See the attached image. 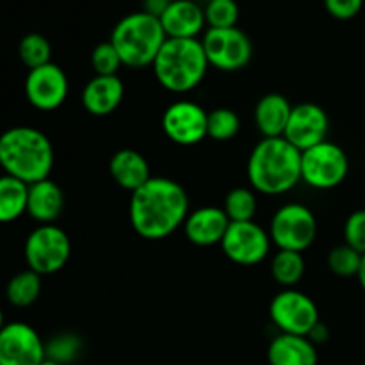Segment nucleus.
Listing matches in <instances>:
<instances>
[{
  "mask_svg": "<svg viewBox=\"0 0 365 365\" xmlns=\"http://www.w3.org/2000/svg\"><path fill=\"white\" fill-rule=\"evenodd\" d=\"M82 351H84V341L73 331H63V334L53 335L48 342H45L46 359L61 365L77 362Z\"/></svg>",
  "mask_w": 365,
  "mask_h": 365,
  "instance_id": "obj_26",
  "label": "nucleus"
},
{
  "mask_svg": "<svg viewBox=\"0 0 365 365\" xmlns=\"http://www.w3.org/2000/svg\"><path fill=\"white\" fill-rule=\"evenodd\" d=\"M125 86L118 75H95L82 91V106L93 116H109L120 107Z\"/></svg>",
  "mask_w": 365,
  "mask_h": 365,
  "instance_id": "obj_18",
  "label": "nucleus"
},
{
  "mask_svg": "<svg viewBox=\"0 0 365 365\" xmlns=\"http://www.w3.org/2000/svg\"><path fill=\"white\" fill-rule=\"evenodd\" d=\"M307 337H309L310 341L314 342V344H323V342H327L328 337H330V331H328L327 324H323L319 321V323H317L316 327H314V330L310 331V334L307 335Z\"/></svg>",
  "mask_w": 365,
  "mask_h": 365,
  "instance_id": "obj_36",
  "label": "nucleus"
},
{
  "mask_svg": "<svg viewBox=\"0 0 365 365\" xmlns=\"http://www.w3.org/2000/svg\"><path fill=\"white\" fill-rule=\"evenodd\" d=\"M203 11L209 29H230L237 25L239 6L235 0H210Z\"/></svg>",
  "mask_w": 365,
  "mask_h": 365,
  "instance_id": "obj_31",
  "label": "nucleus"
},
{
  "mask_svg": "<svg viewBox=\"0 0 365 365\" xmlns=\"http://www.w3.org/2000/svg\"><path fill=\"white\" fill-rule=\"evenodd\" d=\"M349 160L344 150L331 141H323L302 152V182L309 187L328 191L346 180Z\"/></svg>",
  "mask_w": 365,
  "mask_h": 365,
  "instance_id": "obj_8",
  "label": "nucleus"
},
{
  "mask_svg": "<svg viewBox=\"0 0 365 365\" xmlns=\"http://www.w3.org/2000/svg\"><path fill=\"white\" fill-rule=\"evenodd\" d=\"M91 66L96 75H118V70L123 66L120 53L110 41L100 43L91 53Z\"/></svg>",
  "mask_w": 365,
  "mask_h": 365,
  "instance_id": "obj_32",
  "label": "nucleus"
},
{
  "mask_svg": "<svg viewBox=\"0 0 365 365\" xmlns=\"http://www.w3.org/2000/svg\"><path fill=\"white\" fill-rule=\"evenodd\" d=\"M46 359L45 342L27 323H7L0 331V365H39Z\"/></svg>",
  "mask_w": 365,
  "mask_h": 365,
  "instance_id": "obj_13",
  "label": "nucleus"
},
{
  "mask_svg": "<svg viewBox=\"0 0 365 365\" xmlns=\"http://www.w3.org/2000/svg\"><path fill=\"white\" fill-rule=\"evenodd\" d=\"M173 0H145V13L160 18Z\"/></svg>",
  "mask_w": 365,
  "mask_h": 365,
  "instance_id": "obj_35",
  "label": "nucleus"
},
{
  "mask_svg": "<svg viewBox=\"0 0 365 365\" xmlns=\"http://www.w3.org/2000/svg\"><path fill=\"white\" fill-rule=\"evenodd\" d=\"M39 365H61V364L53 362V360H50V359H45V360H43V362L39 364Z\"/></svg>",
  "mask_w": 365,
  "mask_h": 365,
  "instance_id": "obj_39",
  "label": "nucleus"
},
{
  "mask_svg": "<svg viewBox=\"0 0 365 365\" xmlns=\"http://www.w3.org/2000/svg\"><path fill=\"white\" fill-rule=\"evenodd\" d=\"M189 198L178 182L152 177L132 192L128 203L130 225L138 235L148 241L168 237L184 225L189 216Z\"/></svg>",
  "mask_w": 365,
  "mask_h": 365,
  "instance_id": "obj_1",
  "label": "nucleus"
},
{
  "mask_svg": "<svg viewBox=\"0 0 365 365\" xmlns=\"http://www.w3.org/2000/svg\"><path fill=\"white\" fill-rule=\"evenodd\" d=\"M207 2H210V0H207Z\"/></svg>",
  "mask_w": 365,
  "mask_h": 365,
  "instance_id": "obj_40",
  "label": "nucleus"
},
{
  "mask_svg": "<svg viewBox=\"0 0 365 365\" xmlns=\"http://www.w3.org/2000/svg\"><path fill=\"white\" fill-rule=\"evenodd\" d=\"M18 56H20L21 63H24L29 70H34V68H39L43 66V64L50 63L52 46H50L48 39L43 34L31 32V34L21 38L20 45H18Z\"/></svg>",
  "mask_w": 365,
  "mask_h": 365,
  "instance_id": "obj_29",
  "label": "nucleus"
},
{
  "mask_svg": "<svg viewBox=\"0 0 365 365\" xmlns=\"http://www.w3.org/2000/svg\"><path fill=\"white\" fill-rule=\"evenodd\" d=\"M269 317L280 334L307 335L319 323V310L305 292L284 289L269 303Z\"/></svg>",
  "mask_w": 365,
  "mask_h": 365,
  "instance_id": "obj_9",
  "label": "nucleus"
},
{
  "mask_svg": "<svg viewBox=\"0 0 365 365\" xmlns=\"http://www.w3.org/2000/svg\"><path fill=\"white\" fill-rule=\"evenodd\" d=\"M41 294V274L27 269L14 274L6 287L7 302L16 309H27L34 305Z\"/></svg>",
  "mask_w": 365,
  "mask_h": 365,
  "instance_id": "obj_24",
  "label": "nucleus"
},
{
  "mask_svg": "<svg viewBox=\"0 0 365 365\" xmlns=\"http://www.w3.org/2000/svg\"><path fill=\"white\" fill-rule=\"evenodd\" d=\"M292 106L280 93H267L255 106V125L264 138H284Z\"/></svg>",
  "mask_w": 365,
  "mask_h": 365,
  "instance_id": "obj_22",
  "label": "nucleus"
},
{
  "mask_svg": "<svg viewBox=\"0 0 365 365\" xmlns=\"http://www.w3.org/2000/svg\"><path fill=\"white\" fill-rule=\"evenodd\" d=\"M6 319H4V312H2V309H0V331H2V328L6 327Z\"/></svg>",
  "mask_w": 365,
  "mask_h": 365,
  "instance_id": "obj_38",
  "label": "nucleus"
},
{
  "mask_svg": "<svg viewBox=\"0 0 365 365\" xmlns=\"http://www.w3.org/2000/svg\"><path fill=\"white\" fill-rule=\"evenodd\" d=\"M241 130V118L237 113L227 107H220L209 113V121H207V138L214 141H230Z\"/></svg>",
  "mask_w": 365,
  "mask_h": 365,
  "instance_id": "obj_28",
  "label": "nucleus"
},
{
  "mask_svg": "<svg viewBox=\"0 0 365 365\" xmlns=\"http://www.w3.org/2000/svg\"><path fill=\"white\" fill-rule=\"evenodd\" d=\"M166 39L159 18L145 11L121 18L110 34V43L128 68L152 66Z\"/></svg>",
  "mask_w": 365,
  "mask_h": 365,
  "instance_id": "obj_5",
  "label": "nucleus"
},
{
  "mask_svg": "<svg viewBox=\"0 0 365 365\" xmlns=\"http://www.w3.org/2000/svg\"><path fill=\"white\" fill-rule=\"evenodd\" d=\"M24 252L29 269L45 277L66 266L71 255V241L63 228L39 225L29 234Z\"/></svg>",
  "mask_w": 365,
  "mask_h": 365,
  "instance_id": "obj_7",
  "label": "nucleus"
},
{
  "mask_svg": "<svg viewBox=\"0 0 365 365\" xmlns=\"http://www.w3.org/2000/svg\"><path fill=\"white\" fill-rule=\"evenodd\" d=\"M29 185L11 175L0 177V223H13L27 212Z\"/></svg>",
  "mask_w": 365,
  "mask_h": 365,
  "instance_id": "obj_23",
  "label": "nucleus"
},
{
  "mask_svg": "<svg viewBox=\"0 0 365 365\" xmlns=\"http://www.w3.org/2000/svg\"><path fill=\"white\" fill-rule=\"evenodd\" d=\"M209 66L221 71L242 70L253 57V43L241 29H207L202 39Z\"/></svg>",
  "mask_w": 365,
  "mask_h": 365,
  "instance_id": "obj_10",
  "label": "nucleus"
},
{
  "mask_svg": "<svg viewBox=\"0 0 365 365\" xmlns=\"http://www.w3.org/2000/svg\"><path fill=\"white\" fill-rule=\"evenodd\" d=\"M330 130V118L317 103L303 102L292 107L284 138L299 152L327 141Z\"/></svg>",
  "mask_w": 365,
  "mask_h": 365,
  "instance_id": "obj_15",
  "label": "nucleus"
},
{
  "mask_svg": "<svg viewBox=\"0 0 365 365\" xmlns=\"http://www.w3.org/2000/svg\"><path fill=\"white\" fill-rule=\"evenodd\" d=\"M356 278H359L360 285H362V289L365 291V253L362 255V264H360V271L356 274Z\"/></svg>",
  "mask_w": 365,
  "mask_h": 365,
  "instance_id": "obj_37",
  "label": "nucleus"
},
{
  "mask_svg": "<svg viewBox=\"0 0 365 365\" xmlns=\"http://www.w3.org/2000/svg\"><path fill=\"white\" fill-rule=\"evenodd\" d=\"M159 20L170 39H198L207 25L205 11L192 0H173Z\"/></svg>",
  "mask_w": 365,
  "mask_h": 365,
  "instance_id": "obj_17",
  "label": "nucleus"
},
{
  "mask_svg": "<svg viewBox=\"0 0 365 365\" xmlns=\"http://www.w3.org/2000/svg\"><path fill=\"white\" fill-rule=\"evenodd\" d=\"M52 141L34 127H11L0 135V166L27 185L48 178L53 168Z\"/></svg>",
  "mask_w": 365,
  "mask_h": 365,
  "instance_id": "obj_3",
  "label": "nucleus"
},
{
  "mask_svg": "<svg viewBox=\"0 0 365 365\" xmlns=\"http://www.w3.org/2000/svg\"><path fill=\"white\" fill-rule=\"evenodd\" d=\"M209 113L189 100L173 102L163 114V130L170 141L180 146H192L207 138Z\"/></svg>",
  "mask_w": 365,
  "mask_h": 365,
  "instance_id": "obj_12",
  "label": "nucleus"
},
{
  "mask_svg": "<svg viewBox=\"0 0 365 365\" xmlns=\"http://www.w3.org/2000/svg\"><path fill=\"white\" fill-rule=\"evenodd\" d=\"M221 248L227 259L239 266H257L267 259L271 248L269 232L255 221L230 223Z\"/></svg>",
  "mask_w": 365,
  "mask_h": 365,
  "instance_id": "obj_11",
  "label": "nucleus"
},
{
  "mask_svg": "<svg viewBox=\"0 0 365 365\" xmlns=\"http://www.w3.org/2000/svg\"><path fill=\"white\" fill-rule=\"evenodd\" d=\"M316 235V216L302 203H285L271 217L269 237L278 250L303 253L314 245Z\"/></svg>",
  "mask_w": 365,
  "mask_h": 365,
  "instance_id": "obj_6",
  "label": "nucleus"
},
{
  "mask_svg": "<svg viewBox=\"0 0 365 365\" xmlns=\"http://www.w3.org/2000/svg\"><path fill=\"white\" fill-rule=\"evenodd\" d=\"M271 274L284 289H292L305 274V259L298 252L278 250L271 260Z\"/></svg>",
  "mask_w": 365,
  "mask_h": 365,
  "instance_id": "obj_25",
  "label": "nucleus"
},
{
  "mask_svg": "<svg viewBox=\"0 0 365 365\" xmlns=\"http://www.w3.org/2000/svg\"><path fill=\"white\" fill-rule=\"evenodd\" d=\"M360 264H362V253H359L348 245L335 246L328 253V267L337 277H356L360 271Z\"/></svg>",
  "mask_w": 365,
  "mask_h": 365,
  "instance_id": "obj_30",
  "label": "nucleus"
},
{
  "mask_svg": "<svg viewBox=\"0 0 365 365\" xmlns=\"http://www.w3.org/2000/svg\"><path fill=\"white\" fill-rule=\"evenodd\" d=\"M344 241L359 253H365V209L355 210L346 220Z\"/></svg>",
  "mask_w": 365,
  "mask_h": 365,
  "instance_id": "obj_33",
  "label": "nucleus"
},
{
  "mask_svg": "<svg viewBox=\"0 0 365 365\" xmlns=\"http://www.w3.org/2000/svg\"><path fill=\"white\" fill-rule=\"evenodd\" d=\"M68 77L57 64L48 63L29 70L25 78V96L29 103L38 110H56L64 103L68 96Z\"/></svg>",
  "mask_w": 365,
  "mask_h": 365,
  "instance_id": "obj_14",
  "label": "nucleus"
},
{
  "mask_svg": "<svg viewBox=\"0 0 365 365\" xmlns=\"http://www.w3.org/2000/svg\"><path fill=\"white\" fill-rule=\"evenodd\" d=\"M109 173L113 180L125 191H138L152 178L150 164L139 152L130 148L118 150L109 163Z\"/></svg>",
  "mask_w": 365,
  "mask_h": 365,
  "instance_id": "obj_21",
  "label": "nucleus"
},
{
  "mask_svg": "<svg viewBox=\"0 0 365 365\" xmlns=\"http://www.w3.org/2000/svg\"><path fill=\"white\" fill-rule=\"evenodd\" d=\"M223 210L230 223L239 221H253L257 214V195L253 189L235 187L227 192L223 202Z\"/></svg>",
  "mask_w": 365,
  "mask_h": 365,
  "instance_id": "obj_27",
  "label": "nucleus"
},
{
  "mask_svg": "<svg viewBox=\"0 0 365 365\" xmlns=\"http://www.w3.org/2000/svg\"><path fill=\"white\" fill-rule=\"evenodd\" d=\"M269 365H317L316 344L303 335L280 334L267 348Z\"/></svg>",
  "mask_w": 365,
  "mask_h": 365,
  "instance_id": "obj_20",
  "label": "nucleus"
},
{
  "mask_svg": "<svg viewBox=\"0 0 365 365\" xmlns=\"http://www.w3.org/2000/svg\"><path fill=\"white\" fill-rule=\"evenodd\" d=\"M328 14L335 20H351L362 11L364 0H323Z\"/></svg>",
  "mask_w": 365,
  "mask_h": 365,
  "instance_id": "obj_34",
  "label": "nucleus"
},
{
  "mask_svg": "<svg viewBox=\"0 0 365 365\" xmlns=\"http://www.w3.org/2000/svg\"><path fill=\"white\" fill-rule=\"evenodd\" d=\"M246 175L253 191L285 195L302 182V152L285 138H264L250 153Z\"/></svg>",
  "mask_w": 365,
  "mask_h": 365,
  "instance_id": "obj_2",
  "label": "nucleus"
},
{
  "mask_svg": "<svg viewBox=\"0 0 365 365\" xmlns=\"http://www.w3.org/2000/svg\"><path fill=\"white\" fill-rule=\"evenodd\" d=\"M64 209L63 189L50 178L29 185L27 214L39 225H52Z\"/></svg>",
  "mask_w": 365,
  "mask_h": 365,
  "instance_id": "obj_19",
  "label": "nucleus"
},
{
  "mask_svg": "<svg viewBox=\"0 0 365 365\" xmlns=\"http://www.w3.org/2000/svg\"><path fill=\"white\" fill-rule=\"evenodd\" d=\"M230 227V220L225 214L223 207H200L191 210L184 221L185 237L191 245L202 246H216L221 245L225 234Z\"/></svg>",
  "mask_w": 365,
  "mask_h": 365,
  "instance_id": "obj_16",
  "label": "nucleus"
},
{
  "mask_svg": "<svg viewBox=\"0 0 365 365\" xmlns=\"http://www.w3.org/2000/svg\"><path fill=\"white\" fill-rule=\"evenodd\" d=\"M157 82L166 91L189 93L205 78L209 61L200 39H166L153 61Z\"/></svg>",
  "mask_w": 365,
  "mask_h": 365,
  "instance_id": "obj_4",
  "label": "nucleus"
}]
</instances>
